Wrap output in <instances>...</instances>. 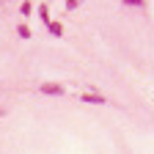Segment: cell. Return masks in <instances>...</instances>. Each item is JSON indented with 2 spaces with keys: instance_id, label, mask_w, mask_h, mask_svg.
Listing matches in <instances>:
<instances>
[{
  "instance_id": "obj_1",
  "label": "cell",
  "mask_w": 154,
  "mask_h": 154,
  "mask_svg": "<svg viewBox=\"0 0 154 154\" xmlns=\"http://www.w3.org/2000/svg\"><path fill=\"white\" fill-rule=\"evenodd\" d=\"M42 94H47V96H61L66 88L61 85V83H42V88H38Z\"/></svg>"
},
{
  "instance_id": "obj_5",
  "label": "cell",
  "mask_w": 154,
  "mask_h": 154,
  "mask_svg": "<svg viewBox=\"0 0 154 154\" xmlns=\"http://www.w3.org/2000/svg\"><path fill=\"white\" fill-rule=\"evenodd\" d=\"M38 17H42V22H44V25L50 22V14H47V8H44V6H42V8H38Z\"/></svg>"
},
{
  "instance_id": "obj_7",
  "label": "cell",
  "mask_w": 154,
  "mask_h": 154,
  "mask_svg": "<svg viewBox=\"0 0 154 154\" xmlns=\"http://www.w3.org/2000/svg\"><path fill=\"white\" fill-rule=\"evenodd\" d=\"M127 6H143V0H124Z\"/></svg>"
},
{
  "instance_id": "obj_6",
  "label": "cell",
  "mask_w": 154,
  "mask_h": 154,
  "mask_svg": "<svg viewBox=\"0 0 154 154\" xmlns=\"http://www.w3.org/2000/svg\"><path fill=\"white\" fill-rule=\"evenodd\" d=\"M77 6H80V0H66V8H69V11H74Z\"/></svg>"
},
{
  "instance_id": "obj_3",
  "label": "cell",
  "mask_w": 154,
  "mask_h": 154,
  "mask_svg": "<svg viewBox=\"0 0 154 154\" xmlns=\"http://www.w3.org/2000/svg\"><path fill=\"white\" fill-rule=\"evenodd\" d=\"M83 102H88V105H105V96H99V94H83Z\"/></svg>"
},
{
  "instance_id": "obj_4",
  "label": "cell",
  "mask_w": 154,
  "mask_h": 154,
  "mask_svg": "<svg viewBox=\"0 0 154 154\" xmlns=\"http://www.w3.org/2000/svg\"><path fill=\"white\" fill-rule=\"evenodd\" d=\"M17 36L19 38H30V28L28 25H17Z\"/></svg>"
},
{
  "instance_id": "obj_8",
  "label": "cell",
  "mask_w": 154,
  "mask_h": 154,
  "mask_svg": "<svg viewBox=\"0 0 154 154\" xmlns=\"http://www.w3.org/2000/svg\"><path fill=\"white\" fill-rule=\"evenodd\" d=\"M3 116H6V110H3V107H0V119H3Z\"/></svg>"
},
{
  "instance_id": "obj_2",
  "label": "cell",
  "mask_w": 154,
  "mask_h": 154,
  "mask_svg": "<svg viewBox=\"0 0 154 154\" xmlns=\"http://www.w3.org/2000/svg\"><path fill=\"white\" fill-rule=\"evenodd\" d=\"M47 30H50L55 38H63V25H61V22H52V19H50V22H47Z\"/></svg>"
}]
</instances>
